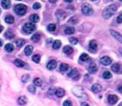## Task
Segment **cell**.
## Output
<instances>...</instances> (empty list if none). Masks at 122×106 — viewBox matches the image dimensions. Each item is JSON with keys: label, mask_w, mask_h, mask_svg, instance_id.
Returning a JSON list of instances; mask_svg holds the SVG:
<instances>
[{"label": "cell", "mask_w": 122, "mask_h": 106, "mask_svg": "<svg viewBox=\"0 0 122 106\" xmlns=\"http://www.w3.org/2000/svg\"><path fill=\"white\" fill-rule=\"evenodd\" d=\"M2 45H3V41H2V40H0V47H1Z\"/></svg>", "instance_id": "681fc988"}, {"label": "cell", "mask_w": 122, "mask_h": 106, "mask_svg": "<svg viewBox=\"0 0 122 106\" xmlns=\"http://www.w3.org/2000/svg\"><path fill=\"white\" fill-rule=\"evenodd\" d=\"M55 95H56L59 98H62L65 96V89L63 88H56L55 89Z\"/></svg>", "instance_id": "ffe728a7"}, {"label": "cell", "mask_w": 122, "mask_h": 106, "mask_svg": "<svg viewBox=\"0 0 122 106\" xmlns=\"http://www.w3.org/2000/svg\"><path fill=\"white\" fill-rule=\"evenodd\" d=\"M119 52H120V54L122 55V48H120V49H119Z\"/></svg>", "instance_id": "f907efd6"}, {"label": "cell", "mask_w": 122, "mask_h": 106, "mask_svg": "<svg viewBox=\"0 0 122 106\" xmlns=\"http://www.w3.org/2000/svg\"><path fill=\"white\" fill-rule=\"evenodd\" d=\"M69 70V65H67V63H61L60 66V71L62 73H65L67 72V71Z\"/></svg>", "instance_id": "44dd1931"}, {"label": "cell", "mask_w": 122, "mask_h": 106, "mask_svg": "<svg viewBox=\"0 0 122 106\" xmlns=\"http://www.w3.org/2000/svg\"><path fill=\"white\" fill-rule=\"evenodd\" d=\"M91 89H92L93 93H99V92L102 91V86L100 85V84H93Z\"/></svg>", "instance_id": "9a60e30c"}, {"label": "cell", "mask_w": 122, "mask_h": 106, "mask_svg": "<svg viewBox=\"0 0 122 106\" xmlns=\"http://www.w3.org/2000/svg\"><path fill=\"white\" fill-rule=\"evenodd\" d=\"M112 71L115 73H122V67L119 63H114L112 66Z\"/></svg>", "instance_id": "7c38bea8"}, {"label": "cell", "mask_w": 122, "mask_h": 106, "mask_svg": "<svg viewBox=\"0 0 122 106\" xmlns=\"http://www.w3.org/2000/svg\"><path fill=\"white\" fill-rule=\"evenodd\" d=\"M89 59H90L89 55L86 54V53H83V54L80 55V62H88Z\"/></svg>", "instance_id": "f546056e"}, {"label": "cell", "mask_w": 122, "mask_h": 106, "mask_svg": "<svg viewBox=\"0 0 122 106\" xmlns=\"http://www.w3.org/2000/svg\"><path fill=\"white\" fill-rule=\"evenodd\" d=\"M120 1H122V0H120Z\"/></svg>", "instance_id": "11a10c76"}, {"label": "cell", "mask_w": 122, "mask_h": 106, "mask_svg": "<svg viewBox=\"0 0 122 106\" xmlns=\"http://www.w3.org/2000/svg\"><path fill=\"white\" fill-rule=\"evenodd\" d=\"M15 12L19 16H24L27 12V6L24 4H17L15 5Z\"/></svg>", "instance_id": "7a4b0ae2"}, {"label": "cell", "mask_w": 122, "mask_h": 106, "mask_svg": "<svg viewBox=\"0 0 122 106\" xmlns=\"http://www.w3.org/2000/svg\"><path fill=\"white\" fill-rule=\"evenodd\" d=\"M63 106H72V103H71L70 100H66V101L63 103Z\"/></svg>", "instance_id": "74e56055"}, {"label": "cell", "mask_w": 122, "mask_h": 106, "mask_svg": "<svg viewBox=\"0 0 122 106\" xmlns=\"http://www.w3.org/2000/svg\"><path fill=\"white\" fill-rule=\"evenodd\" d=\"M15 65L17 66V67H19V68H24L25 67L26 69H29V67H28L24 62H22L21 59H16L15 60Z\"/></svg>", "instance_id": "4fadbf2b"}, {"label": "cell", "mask_w": 122, "mask_h": 106, "mask_svg": "<svg viewBox=\"0 0 122 106\" xmlns=\"http://www.w3.org/2000/svg\"><path fill=\"white\" fill-rule=\"evenodd\" d=\"M81 106H90L88 103H86V102H84V103H81Z\"/></svg>", "instance_id": "f6af8a7d"}, {"label": "cell", "mask_w": 122, "mask_h": 106, "mask_svg": "<svg viewBox=\"0 0 122 106\" xmlns=\"http://www.w3.org/2000/svg\"><path fill=\"white\" fill-rule=\"evenodd\" d=\"M88 70H89V72L91 73V74H94V73H96L97 72V66L95 65V63H91V65L89 66V68H88Z\"/></svg>", "instance_id": "2e32d148"}, {"label": "cell", "mask_w": 122, "mask_h": 106, "mask_svg": "<svg viewBox=\"0 0 122 106\" xmlns=\"http://www.w3.org/2000/svg\"><path fill=\"white\" fill-rule=\"evenodd\" d=\"M72 91H73V94L75 95L76 97H79V98H81V97H84V91H83V88H81L80 86H74Z\"/></svg>", "instance_id": "5b68a950"}, {"label": "cell", "mask_w": 122, "mask_h": 106, "mask_svg": "<svg viewBox=\"0 0 122 106\" xmlns=\"http://www.w3.org/2000/svg\"><path fill=\"white\" fill-rule=\"evenodd\" d=\"M74 27H72V26H68L67 28L65 29V33L66 34H72V33H74Z\"/></svg>", "instance_id": "4316f807"}, {"label": "cell", "mask_w": 122, "mask_h": 106, "mask_svg": "<svg viewBox=\"0 0 122 106\" xmlns=\"http://www.w3.org/2000/svg\"><path fill=\"white\" fill-rule=\"evenodd\" d=\"M69 42H70L72 45H76L78 43V40L76 38H69Z\"/></svg>", "instance_id": "e575fe53"}, {"label": "cell", "mask_w": 122, "mask_h": 106, "mask_svg": "<svg viewBox=\"0 0 122 106\" xmlns=\"http://www.w3.org/2000/svg\"><path fill=\"white\" fill-rule=\"evenodd\" d=\"M102 77L104 79H111L112 78V74H111L110 71H104L102 74Z\"/></svg>", "instance_id": "83f0119b"}, {"label": "cell", "mask_w": 122, "mask_h": 106, "mask_svg": "<svg viewBox=\"0 0 122 106\" xmlns=\"http://www.w3.org/2000/svg\"><path fill=\"white\" fill-rule=\"evenodd\" d=\"M47 29H48L49 31H54L55 29H56V25L55 24H49L47 26Z\"/></svg>", "instance_id": "836d02e7"}, {"label": "cell", "mask_w": 122, "mask_h": 106, "mask_svg": "<svg viewBox=\"0 0 122 106\" xmlns=\"http://www.w3.org/2000/svg\"><path fill=\"white\" fill-rule=\"evenodd\" d=\"M68 76L70 78L74 79V80H78V79H79V73H78V71L76 70V69H72V70L69 72Z\"/></svg>", "instance_id": "52a82bcc"}, {"label": "cell", "mask_w": 122, "mask_h": 106, "mask_svg": "<svg viewBox=\"0 0 122 106\" xmlns=\"http://www.w3.org/2000/svg\"><path fill=\"white\" fill-rule=\"evenodd\" d=\"M118 92H119V93H121V94H122V84H120V85L118 86Z\"/></svg>", "instance_id": "7bdbcfd3"}, {"label": "cell", "mask_w": 122, "mask_h": 106, "mask_svg": "<svg viewBox=\"0 0 122 106\" xmlns=\"http://www.w3.org/2000/svg\"><path fill=\"white\" fill-rule=\"evenodd\" d=\"M29 20H30L31 23H38L40 21V17H39V15L33 14V15H31L29 17Z\"/></svg>", "instance_id": "e0dca14e"}, {"label": "cell", "mask_w": 122, "mask_h": 106, "mask_svg": "<svg viewBox=\"0 0 122 106\" xmlns=\"http://www.w3.org/2000/svg\"><path fill=\"white\" fill-rule=\"evenodd\" d=\"M28 79H29V76H28V75H24V76L22 77V81H23V82H27Z\"/></svg>", "instance_id": "ab89813d"}, {"label": "cell", "mask_w": 122, "mask_h": 106, "mask_svg": "<svg viewBox=\"0 0 122 106\" xmlns=\"http://www.w3.org/2000/svg\"><path fill=\"white\" fill-rule=\"evenodd\" d=\"M5 38L6 39H14V32L12 30H7L5 32Z\"/></svg>", "instance_id": "1f68e13d"}, {"label": "cell", "mask_w": 122, "mask_h": 106, "mask_svg": "<svg viewBox=\"0 0 122 106\" xmlns=\"http://www.w3.org/2000/svg\"><path fill=\"white\" fill-rule=\"evenodd\" d=\"M24 43H25V42H24V40H22V39L16 40V46H17V47H19V48H20V47H22L23 45H24Z\"/></svg>", "instance_id": "4dcf8cb0"}, {"label": "cell", "mask_w": 122, "mask_h": 106, "mask_svg": "<svg viewBox=\"0 0 122 106\" xmlns=\"http://www.w3.org/2000/svg\"><path fill=\"white\" fill-rule=\"evenodd\" d=\"M33 9H41V4H40L39 2H36V3L33 4Z\"/></svg>", "instance_id": "f35d334b"}, {"label": "cell", "mask_w": 122, "mask_h": 106, "mask_svg": "<svg viewBox=\"0 0 122 106\" xmlns=\"http://www.w3.org/2000/svg\"><path fill=\"white\" fill-rule=\"evenodd\" d=\"M119 106H122V103H120V104H119Z\"/></svg>", "instance_id": "816d5d0a"}, {"label": "cell", "mask_w": 122, "mask_h": 106, "mask_svg": "<svg viewBox=\"0 0 122 106\" xmlns=\"http://www.w3.org/2000/svg\"><path fill=\"white\" fill-rule=\"evenodd\" d=\"M81 13L84 16H91L93 15V9L89 3H84L81 5Z\"/></svg>", "instance_id": "3957f363"}, {"label": "cell", "mask_w": 122, "mask_h": 106, "mask_svg": "<svg viewBox=\"0 0 122 106\" xmlns=\"http://www.w3.org/2000/svg\"><path fill=\"white\" fill-rule=\"evenodd\" d=\"M33 84L36 86H42V85H43V81H42L41 78H36L33 80Z\"/></svg>", "instance_id": "484cf974"}, {"label": "cell", "mask_w": 122, "mask_h": 106, "mask_svg": "<svg viewBox=\"0 0 122 106\" xmlns=\"http://www.w3.org/2000/svg\"><path fill=\"white\" fill-rule=\"evenodd\" d=\"M56 60H50V62L47 63V69H48V70H54L55 68H56Z\"/></svg>", "instance_id": "5bb4252c"}, {"label": "cell", "mask_w": 122, "mask_h": 106, "mask_svg": "<svg viewBox=\"0 0 122 106\" xmlns=\"http://www.w3.org/2000/svg\"><path fill=\"white\" fill-rule=\"evenodd\" d=\"M40 40H41V33L33 34V36H31V41H33V43H38Z\"/></svg>", "instance_id": "cb8c5ba5"}, {"label": "cell", "mask_w": 122, "mask_h": 106, "mask_svg": "<svg viewBox=\"0 0 122 106\" xmlns=\"http://www.w3.org/2000/svg\"><path fill=\"white\" fill-rule=\"evenodd\" d=\"M97 48H98V45H97V42L96 41H91V42H90V44H89L90 51L93 52V53H95V52L97 51Z\"/></svg>", "instance_id": "ba28073f"}, {"label": "cell", "mask_w": 122, "mask_h": 106, "mask_svg": "<svg viewBox=\"0 0 122 106\" xmlns=\"http://www.w3.org/2000/svg\"><path fill=\"white\" fill-rule=\"evenodd\" d=\"M63 50H64V53H65V54H72V52H73V49L71 46H65Z\"/></svg>", "instance_id": "d4e9b609"}, {"label": "cell", "mask_w": 122, "mask_h": 106, "mask_svg": "<svg viewBox=\"0 0 122 106\" xmlns=\"http://www.w3.org/2000/svg\"><path fill=\"white\" fill-rule=\"evenodd\" d=\"M100 62H101L103 66H108L112 63V59L108 56H103V57H101V59H100Z\"/></svg>", "instance_id": "8fae6325"}, {"label": "cell", "mask_w": 122, "mask_h": 106, "mask_svg": "<svg viewBox=\"0 0 122 106\" xmlns=\"http://www.w3.org/2000/svg\"><path fill=\"white\" fill-rule=\"evenodd\" d=\"M0 13H1V10H0Z\"/></svg>", "instance_id": "db71d44e"}, {"label": "cell", "mask_w": 122, "mask_h": 106, "mask_svg": "<svg viewBox=\"0 0 122 106\" xmlns=\"http://www.w3.org/2000/svg\"><path fill=\"white\" fill-rule=\"evenodd\" d=\"M4 21L7 23V24H13V23H14V21H15V18L13 17L12 15H9V16H6V17H5Z\"/></svg>", "instance_id": "603a6c76"}, {"label": "cell", "mask_w": 122, "mask_h": 106, "mask_svg": "<svg viewBox=\"0 0 122 106\" xmlns=\"http://www.w3.org/2000/svg\"><path fill=\"white\" fill-rule=\"evenodd\" d=\"M40 59H41V56H40L39 54H36V55H33V60L34 62H39Z\"/></svg>", "instance_id": "d590c367"}, {"label": "cell", "mask_w": 122, "mask_h": 106, "mask_svg": "<svg viewBox=\"0 0 122 106\" xmlns=\"http://www.w3.org/2000/svg\"><path fill=\"white\" fill-rule=\"evenodd\" d=\"M2 30H3V26H2V25H0V32H1Z\"/></svg>", "instance_id": "c3c4849f"}, {"label": "cell", "mask_w": 122, "mask_h": 106, "mask_svg": "<svg viewBox=\"0 0 122 106\" xmlns=\"http://www.w3.org/2000/svg\"><path fill=\"white\" fill-rule=\"evenodd\" d=\"M33 47L31 46V45H28V46H26L25 47V49H24V53L26 55H30L31 53H33Z\"/></svg>", "instance_id": "ac0fdd59"}, {"label": "cell", "mask_w": 122, "mask_h": 106, "mask_svg": "<svg viewBox=\"0 0 122 106\" xmlns=\"http://www.w3.org/2000/svg\"><path fill=\"white\" fill-rule=\"evenodd\" d=\"M110 32H111V34L113 35V38H114V39L117 40L119 43H122V35H121L120 33L117 32V31H115V30H111Z\"/></svg>", "instance_id": "30bf717a"}, {"label": "cell", "mask_w": 122, "mask_h": 106, "mask_svg": "<svg viewBox=\"0 0 122 106\" xmlns=\"http://www.w3.org/2000/svg\"><path fill=\"white\" fill-rule=\"evenodd\" d=\"M28 91L30 93H33V94H34V93H36V85H29L28 86Z\"/></svg>", "instance_id": "8d00e7d4"}, {"label": "cell", "mask_w": 122, "mask_h": 106, "mask_svg": "<svg viewBox=\"0 0 122 106\" xmlns=\"http://www.w3.org/2000/svg\"><path fill=\"white\" fill-rule=\"evenodd\" d=\"M117 22L118 23H122V14H120L117 17Z\"/></svg>", "instance_id": "60d3db41"}, {"label": "cell", "mask_w": 122, "mask_h": 106, "mask_svg": "<svg viewBox=\"0 0 122 106\" xmlns=\"http://www.w3.org/2000/svg\"><path fill=\"white\" fill-rule=\"evenodd\" d=\"M1 5H2V7L3 9H9L10 7V5H12V3H10V1L9 0H2L1 1Z\"/></svg>", "instance_id": "d6986e66"}, {"label": "cell", "mask_w": 122, "mask_h": 106, "mask_svg": "<svg viewBox=\"0 0 122 106\" xmlns=\"http://www.w3.org/2000/svg\"><path fill=\"white\" fill-rule=\"evenodd\" d=\"M53 92L55 93V91H54V89H53V88H50L48 93H49V94H50V95H51V94H53Z\"/></svg>", "instance_id": "ee69618b"}, {"label": "cell", "mask_w": 122, "mask_h": 106, "mask_svg": "<svg viewBox=\"0 0 122 106\" xmlns=\"http://www.w3.org/2000/svg\"><path fill=\"white\" fill-rule=\"evenodd\" d=\"M73 0H65V2H67V3H71Z\"/></svg>", "instance_id": "7dc6e473"}, {"label": "cell", "mask_w": 122, "mask_h": 106, "mask_svg": "<svg viewBox=\"0 0 122 106\" xmlns=\"http://www.w3.org/2000/svg\"><path fill=\"white\" fill-rule=\"evenodd\" d=\"M18 103H19L20 105H25L26 103H27V98L24 97V96H21L18 98Z\"/></svg>", "instance_id": "7402d4cb"}, {"label": "cell", "mask_w": 122, "mask_h": 106, "mask_svg": "<svg viewBox=\"0 0 122 106\" xmlns=\"http://www.w3.org/2000/svg\"><path fill=\"white\" fill-rule=\"evenodd\" d=\"M108 103H110L111 105H114V104H116L118 101V97L116 96V95H108Z\"/></svg>", "instance_id": "9c48e42d"}, {"label": "cell", "mask_w": 122, "mask_h": 106, "mask_svg": "<svg viewBox=\"0 0 122 106\" xmlns=\"http://www.w3.org/2000/svg\"><path fill=\"white\" fill-rule=\"evenodd\" d=\"M5 51L6 52H13L14 51V46H13L12 44H6L5 45Z\"/></svg>", "instance_id": "f1b7e54d"}, {"label": "cell", "mask_w": 122, "mask_h": 106, "mask_svg": "<svg viewBox=\"0 0 122 106\" xmlns=\"http://www.w3.org/2000/svg\"><path fill=\"white\" fill-rule=\"evenodd\" d=\"M92 1H96V0H92Z\"/></svg>", "instance_id": "f5cc1de1"}, {"label": "cell", "mask_w": 122, "mask_h": 106, "mask_svg": "<svg viewBox=\"0 0 122 106\" xmlns=\"http://www.w3.org/2000/svg\"><path fill=\"white\" fill-rule=\"evenodd\" d=\"M48 1L50 2V3H55V2H56L57 0H48Z\"/></svg>", "instance_id": "bcb514c9"}, {"label": "cell", "mask_w": 122, "mask_h": 106, "mask_svg": "<svg viewBox=\"0 0 122 106\" xmlns=\"http://www.w3.org/2000/svg\"><path fill=\"white\" fill-rule=\"evenodd\" d=\"M62 46V43H61V41H54L53 42V45H52V47H53V49H59L60 47Z\"/></svg>", "instance_id": "d6a6232c"}, {"label": "cell", "mask_w": 122, "mask_h": 106, "mask_svg": "<svg viewBox=\"0 0 122 106\" xmlns=\"http://www.w3.org/2000/svg\"><path fill=\"white\" fill-rule=\"evenodd\" d=\"M36 25L33 24V23H25L24 26H23V31H24L25 33H27V34H29L31 33L33 31L36 30Z\"/></svg>", "instance_id": "277c9868"}, {"label": "cell", "mask_w": 122, "mask_h": 106, "mask_svg": "<svg viewBox=\"0 0 122 106\" xmlns=\"http://www.w3.org/2000/svg\"><path fill=\"white\" fill-rule=\"evenodd\" d=\"M117 12V5L116 4H111L107 6L104 9H103L102 12V17L104 18V19H108V18H111L113 15H115V13Z\"/></svg>", "instance_id": "6da1fadb"}, {"label": "cell", "mask_w": 122, "mask_h": 106, "mask_svg": "<svg viewBox=\"0 0 122 106\" xmlns=\"http://www.w3.org/2000/svg\"><path fill=\"white\" fill-rule=\"evenodd\" d=\"M55 17H56V19L62 21L67 17V14H66V12H64L63 9H57L56 12H55Z\"/></svg>", "instance_id": "8992f818"}, {"label": "cell", "mask_w": 122, "mask_h": 106, "mask_svg": "<svg viewBox=\"0 0 122 106\" xmlns=\"http://www.w3.org/2000/svg\"><path fill=\"white\" fill-rule=\"evenodd\" d=\"M69 22H70V23H76V22H77V19H73V18H72V19L69 20Z\"/></svg>", "instance_id": "b9f144b4"}]
</instances>
